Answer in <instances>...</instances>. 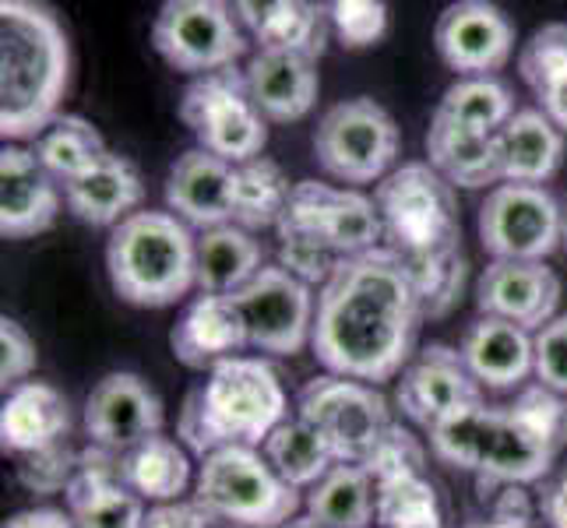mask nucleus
<instances>
[{"label":"nucleus","mask_w":567,"mask_h":528,"mask_svg":"<svg viewBox=\"0 0 567 528\" xmlns=\"http://www.w3.org/2000/svg\"><path fill=\"white\" fill-rule=\"evenodd\" d=\"M420 321L413 276L399 253L378 247L342 261L321 289L310 349L328 374L378 387L413 363Z\"/></svg>","instance_id":"1"},{"label":"nucleus","mask_w":567,"mask_h":528,"mask_svg":"<svg viewBox=\"0 0 567 528\" xmlns=\"http://www.w3.org/2000/svg\"><path fill=\"white\" fill-rule=\"evenodd\" d=\"M384 247L416 282L423 318H447L465 289V253L455 187L430 163H402L374 190Z\"/></svg>","instance_id":"2"},{"label":"nucleus","mask_w":567,"mask_h":528,"mask_svg":"<svg viewBox=\"0 0 567 528\" xmlns=\"http://www.w3.org/2000/svg\"><path fill=\"white\" fill-rule=\"evenodd\" d=\"M71 77V46L56 14L29 0L0 4V134L39 138L56 116Z\"/></svg>","instance_id":"3"},{"label":"nucleus","mask_w":567,"mask_h":528,"mask_svg":"<svg viewBox=\"0 0 567 528\" xmlns=\"http://www.w3.org/2000/svg\"><path fill=\"white\" fill-rule=\"evenodd\" d=\"M289 420V398L279 370L261 356H233L208 370V381L190 391L181 413V437L194 455H212L229 444L265 447Z\"/></svg>","instance_id":"4"},{"label":"nucleus","mask_w":567,"mask_h":528,"mask_svg":"<svg viewBox=\"0 0 567 528\" xmlns=\"http://www.w3.org/2000/svg\"><path fill=\"white\" fill-rule=\"evenodd\" d=\"M106 276L131 307H173L198 289V237L173 211L142 208L110 229Z\"/></svg>","instance_id":"5"},{"label":"nucleus","mask_w":567,"mask_h":528,"mask_svg":"<svg viewBox=\"0 0 567 528\" xmlns=\"http://www.w3.org/2000/svg\"><path fill=\"white\" fill-rule=\"evenodd\" d=\"M194 500L226 528H282L303 507L300 490L247 444H229L202 458Z\"/></svg>","instance_id":"6"},{"label":"nucleus","mask_w":567,"mask_h":528,"mask_svg":"<svg viewBox=\"0 0 567 528\" xmlns=\"http://www.w3.org/2000/svg\"><path fill=\"white\" fill-rule=\"evenodd\" d=\"M567 447V398L557 391L533 384L501 408L494 452L476 476L483 494L497 486H529L554 468Z\"/></svg>","instance_id":"7"},{"label":"nucleus","mask_w":567,"mask_h":528,"mask_svg":"<svg viewBox=\"0 0 567 528\" xmlns=\"http://www.w3.org/2000/svg\"><path fill=\"white\" fill-rule=\"evenodd\" d=\"M315 155L331 180L349 187L381 184L399 159V124L367 95L342 100L318 121Z\"/></svg>","instance_id":"8"},{"label":"nucleus","mask_w":567,"mask_h":528,"mask_svg":"<svg viewBox=\"0 0 567 528\" xmlns=\"http://www.w3.org/2000/svg\"><path fill=\"white\" fill-rule=\"evenodd\" d=\"M181 121L198 138V148L219 155L229 166L261 159L268 145V121L250 103L240 68L194 77L181 100Z\"/></svg>","instance_id":"9"},{"label":"nucleus","mask_w":567,"mask_h":528,"mask_svg":"<svg viewBox=\"0 0 567 528\" xmlns=\"http://www.w3.org/2000/svg\"><path fill=\"white\" fill-rule=\"evenodd\" d=\"M152 43L173 71L194 77L237 68L247 53L237 14L219 0H166L155 14Z\"/></svg>","instance_id":"10"},{"label":"nucleus","mask_w":567,"mask_h":528,"mask_svg":"<svg viewBox=\"0 0 567 528\" xmlns=\"http://www.w3.org/2000/svg\"><path fill=\"white\" fill-rule=\"evenodd\" d=\"M476 226L494 261H546L564 247V208L546 187H494L480 205Z\"/></svg>","instance_id":"11"},{"label":"nucleus","mask_w":567,"mask_h":528,"mask_svg":"<svg viewBox=\"0 0 567 528\" xmlns=\"http://www.w3.org/2000/svg\"><path fill=\"white\" fill-rule=\"evenodd\" d=\"M297 416L315 423L331 441V447H336L339 462L349 465H363V458L384 437V429L395 423L391 420L388 398L374 384L336 377V374L315 377L300 387Z\"/></svg>","instance_id":"12"},{"label":"nucleus","mask_w":567,"mask_h":528,"mask_svg":"<svg viewBox=\"0 0 567 528\" xmlns=\"http://www.w3.org/2000/svg\"><path fill=\"white\" fill-rule=\"evenodd\" d=\"M276 232H307L324 240L342 261L384 247V226L374 198L353 187H331L318 180H300L292 187L286 215Z\"/></svg>","instance_id":"13"},{"label":"nucleus","mask_w":567,"mask_h":528,"mask_svg":"<svg viewBox=\"0 0 567 528\" xmlns=\"http://www.w3.org/2000/svg\"><path fill=\"white\" fill-rule=\"evenodd\" d=\"M233 303L240 307L247 345L268 356H292L315 339V292L282 265H265L240 292H233Z\"/></svg>","instance_id":"14"},{"label":"nucleus","mask_w":567,"mask_h":528,"mask_svg":"<svg viewBox=\"0 0 567 528\" xmlns=\"http://www.w3.org/2000/svg\"><path fill=\"white\" fill-rule=\"evenodd\" d=\"M163 398L131 370H113L85 398V434L95 447L127 455L163 429Z\"/></svg>","instance_id":"15"},{"label":"nucleus","mask_w":567,"mask_h":528,"mask_svg":"<svg viewBox=\"0 0 567 528\" xmlns=\"http://www.w3.org/2000/svg\"><path fill=\"white\" fill-rule=\"evenodd\" d=\"M434 46L458 77H494L515 53V25L497 4L462 0L437 18Z\"/></svg>","instance_id":"16"},{"label":"nucleus","mask_w":567,"mask_h":528,"mask_svg":"<svg viewBox=\"0 0 567 528\" xmlns=\"http://www.w3.org/2000/svg\"><path fill=\"white\" fill-rule=\"evenodd\" d=\"M473 402H483V387L468 374L462 352L441 342L420 349V356L402 370L395 387V405L402 408V416L426 429Z\"/></svg>","instance_id":"17"},{"label":"nucleus","mask_w":567,"mask_h":528,"mask_svg":"<svg viewBox=\"0 0 567 528\" xmlns=\"http://www.w3.org/2000/svg\"><path fill=\"white\" fill-rule=\"evenodd\" d=\"M560 276L543 261H491L476 282V307L483 318L543 331L554 318H560Z\"/></svg>","instance_id":"18"},{"label":"nucleus","mask_w":567,"mask_h":528,"mask_svg":"<svg viewBox=\"0 0 567 528\" xmlns=\"http://www.w3.org/2000/svg\"><path fill=\"white\" fill-rule=\"evenodd\" d=\"M61 215V187L35 159L32 148L4 145L0 152V232L4 240H29L47 232Z\"/></svg>","instance_id":"19"},{"label":"nucleus","mask_w":567,"mask_h":528,"mask_svg":"<svg viewBox=\"0 0 567 528\" xmlns=\"http://www.w3.org/2000/svg\"><path fill=\"white\" fill-rule=\"evenodd\" d=\"M233 169L205 148L177 155L166 176V205L190 229H215L233 222Z\"/></svg>","instance_id":"20"},{"label":"nucleus","mask_w":567,"mask_h":528,"mask_svg":"<svg viewBox=\"0 0 567 528\" xmlns=\"http://www.w3.org/2000/svg\"><path fill=\"white\" fill-rule=\"evenodd\" d=\"M462 360L486 391H515L536 374V335L501 318H476L462 335Z\"/></svg>","instance_id":"21"},{"label":"nucleus","mask_w":567,"mask_h":528,"mask_svg":"<svg viewBox=\"0 0 567 528\" xmlns=\"http://www.w3.org/2000/svg\"><path fill=\"white\" fill-rule=\"evenodd\" d=\"M250 103L271 124H292L315 110L321 77L318 61L300 53H268L258 50L244 68Z\"/></svg>","instance_id":"22"},{"label":"nucleus","mask_w":567,"mask_h":528,"mask_svg":"<svg viewBox=\"0 0 567 528\" xmlns=\"http://www.w3.org/2000/svg\"><path fill=\"white\" fill-rule=\"evenodd\" d=\"M237 22L250 39L268 53H300L318 61L324 53L331 14L324 4H303V0H240L233 4Z\"/></svg>","instance_id":"23"},{"label":"nucleus","mask_w":567,"mask_h":528,"mask_svg":"<svg viewBox=\"0 0 567 528\" xmlns=\"http://www.w3.org/2000/svg\"><path fill=\"white\" fill-rule=\"evenodd\" d=\"M173 356L190 370H212L215 363L240 356L247 349V328L233 297H194L173 328Z\"/></svg>","instance_id":"24"},{"label":"nucleus","mask_w":567,"mask_h":528,"mask_svg":"<svg viewBox=\"0 0 567 528\" xmlns=\"http://www.w3.org/2000/svg\"><path fill=\"white\" fill-rule=\"evenodd\" d=\"M71 402L47 381H25L8 391L0 408V444L11 455H35L64 444L71 434Z\"/></svg>","instance_id":"25"},{"label":"nucleus","mask_w":567,"mask_h":528,"mask_svg":"<svg viewBox=\"0 0 567 528\" xmlns=\"http://www.w3.org/2000/svg\"><path fill=\"white\" fill-rule=\"evenodd\" d=\"M64 201L74 219H82L85 226L116 229L121 222H127L131 215L142 211L145 184L131 159L110 152L106 159L95 163L85 176L64 184Z\"/></svg>","instance_id":"26"},{"label":"nucleus","mask_w":567,"mask_h":528,"mask_svg":"<svg viewBox=\"0 0 567 528\" xmlns=\"http://www.w3.org/2000/svg\"><path fill=\"white\" fill-rule=\"evenodd\" d=\"M504 184L543 187L564 163V131L543 110H518L497 134Z\"/></svg>","instance_id":"27"},{"label":"nucleus","mask_w":567,"mask_h":528,"mask_svg":"<svg viewBox=\"0 0 567 528\" xmlns=\"http://www.w3.org/2000/svg\"><path fill=\"white\" fill-rule=\"evenodd\" d=\"M426 163L434 166L452 187L465 190H483V187H501V148L497 134H476L462 131L455 124L441 121L434 113L426 131Z\"/></svg>","instance_id":"28"},{"label":"nucleus","mask_w":567,"mask_h":528,"mask_svg":"<svg viewBox=\"0 0 567 528\" xmlns=\"http://www.w3.org/2000/svg\"><path fill=\"white\" fill-rule=\"evenodd\" d=\"M265 268V247L240 226H215L198 237V289L233 297Z\"/></svg>","instance_id":"29"},{"label":"nucleus","mask_w":567,"mask_h":528,"mask_svg":"<svg viewBox=\"0 0 567 528\" xmlns=\"http://www.w3.org/2000/svg\"><path fill=\"white\" fill-rule=\"evenodd\" d=\"M303 507L321 528H370L378 518V483L363 465L339 462L318 486H310Z\"/></svg>","instance_id":"30"},{"label":"nucleus","mask_w":567,"mask_h":528,"mask_svg":"<svg viewBox=\"0 0 567 528\" xmlns=\"http://www.w3.org/2000/svg\"><path fill=\"white\" fill-rule=\"evenodd\" d=\"M261 455L292 490H310V486H318L331 468L339 465L331 441L303 416H289L276 434L265 441Z\"/></svg>","instance_id":"31"},{"label":"nucleus","mask_w":567,"mask_h":528,"mask_svg":"<svg viewBox=\"0 0 567 528\" xmlns=\"http://www.w3.org/2000/svg\"><path fill=\"white\" fill-rule=\"evenodd\" d=\"M497 426H501V405H486V402L462 405L430 426V452L444 465L480 476L486 458L494 452Z\"/></svg>","instance_id":"32"},{"label":"nucleus","mask_w":567,"mask_h":528,"mask_svg":"<svg viewBox=\"0 0 567 528\" xmlns=\"http://www.w3.org/2000/svg\"><path fill=\"white\" fill-rule=\"evenodd\" d=\"M121 479L142 500L173 504L181 500L190 483V458L173 437L155 434L145 444L131 447L127 455H121Z\"/></svg>","instance_id":"33"},{"label":"nucleus","mask_w":567,"mask_h":528,"mask_svg":"<svg viewBox=\"0 0 567 528\" xmlns=\"http://www.w3.org/2000/svg\"><path fill=\"white\" fill-rule=\"evenodd\" d=\"M292 187L297 184H289L282 166L271 163L268 155L237 166L233 169V226L247 232L276 229L292 198Z\"/></svg>","instance_id":"34"},{"label":"nucleus","mask_w":567,"mask_h":528,"mask_svg":"<svg viewBox=\"0 0 567 528\" xmlns=\"http://www.w3.org/2000/svg\"><path fill=\"white\" fill-rule=\"evenodd\" d=\"M35 159L53 176L56 184H71L85 176L95 163L106 159L110 148L103 134L82 116H56V121L35 138Z\"/></svg>","instance_id":"35"},{"label":"nucleus","mask_w":567,"mask_h":528,"mask_svg":"<svg viewBox=\"0 0 567 528\" xmlns=\"http://www.w3.org/2000/svg\"><path fill=\"white\" fill-rule=\"evenodd\" d=\"M441 121L476 134H501V127L518 113L515 95L497 77H458V82L441 95L434 110Z\"/></svg>","instance_id":"36"},{"label":"nucleus","mask_w":567,"mask_h":528,"mask_svg":"<svg viewBox=\"0 0 567 528\" xmlns=\"http://www.w3.org/2000/svg\"><path fill=\"white\" fill-rule=\"evenodd\" d=\"M381 528H447L437 486L423 473L378 483V518Z\"/></svg>","instance_id":"37"},{"label":"nucleus","mask_w":567,"mask_h":528,"mask_svg":"<svg viewBox=\"0 0 567 528\" xmlns=\"http://www.w3.org/2000/svg\"><path fill=\"white\" fill-rule=\"evenodd\" d=\"M68 515L78 528H145V500L124 483L68 497Z\"/></svg>","instance_id":"38"},{"label":"nucleus","mask_w":567,"mask_h":528,"mask_svg":"<svg viewBox=\"0 0 567 528\" xmlns=\"http://www.w3.org/2000/svg\"><path fill=\"white\" fill-rule=\"evenodd\" d=\"M426 452L423 444L413 437V429H405L402 423H391L384 429V437L374 444V452L363 458V468L374 483H388L399 476H416L423 473Z\"/></svg>","instance_id":"39"},{"label":"nucleus","mask_w":567,"mask_h":528,"mask_svg":"<svg viewBox=\"0 0 567 528\" xmlns=\"http://www.w3.org/2000/svg\"><path fill=\"white\" fill-rule=\"evenodd\" d=\"M328 14H331V32L349 50L378 46L388 32V8L381 0H336V4H328Z\"/></svg>","instance_id":"40"},{"label":"nucleus","mask_w":567,"mask_h":528,"mask_svg":"<svg viewBox=\"0 0 567 528\" xmlns=\"http://www.w3.org/2000/svg\"><path fill=\"white\" fill-rule=\"evenodd\" d=\"M567 68V22H550L533 32L518 56V74L533 92Z\"/></svg>","instance_id":"41"},{"label":"nucleus","mask_w":567,"mask_h":528,"mask_svg":"<svg viewBox=\"0 0 567 528\" xmlns=\"http://www.w3.org/2000/svg\"><path fill=\"white\" fill-rule=\"evenodd\" d=\"M74 468H78V452L64 441L56 447H47V452L25 455L22 465H18V483H22L29 494H39V497L68 494V486L74 479Z\"/></svg>","instance_id":"42"},{"label":"nucleus","mask_w":567,"mask_h":528,"mask_svg":"<svg viewBox=\"0 0 567 528\" xmlns=\"http://www.w3.org/2000/svg\"><path fill=\"white\" fill-rule=\"evenodd\" d=\"M35 363H39V352L29 331L14 318L0 321V384H4V391L25 384L32 377Z\"/></svg>","instance_id":"43"},{"label":"nucleus","mask_w":567,"mask_h":528,"mask_svg":"<svg viewBox=\"0 0 567 528\" xmlns=\"http://www.w3.org/2000/svg\"><path fill=\"white\" fill-rule=\"evenodd\" d=\"M536 377L543 387L567 398V314L536 331Z\"/></svg>","instance_id":"44"},{"label":"nucleus","mask_w":567,"mask_h":528,"mask_svg":"<svg viewBox=\"0 0 567 528\" xmlns=\"http://www.w3.org/2000/svg\"><path fill=\"white\" fill-rule=\"evenodd\" d=\"M215 521L198 500H173V504H155L148 507L145 528H215Z\"/></svg>","instance_id":"45"},{"label":"nucleus","mask_w":567,"mask_h":528,"mask_svg":"<svg viewBox=\"0 0 567 528\" xmlns=\"http://www.w3.org/2000/svg\"><path fill=\"white\" fill-rule=\"evenodd\" d=\"M536 507L525 486H501V497L494 500V521H515V525H533Z\"/></svg>","instance_id":"46"},{"label":"nucleus","mask_w":567,"mask_h":528,"mask_svg":"<svg viewBox=\"0 0 567 528\" xmlns=\"http://www.w3.org/2000/svg\"><path fill=\"white\" fill-rule=\"evenodd\" d=\"M536 100H539V110L567 134V68L536 89Z\"/></svg>","instance_id":"47"},{"label":"nucleus","mask_w":567,"mask_h":528,"mask_svg":"<svg viewBox=\"0 0 567 528\" xmlns=\"http://www.w3.org/2000/svg\"><path fill=\"white\" fill-rule=\"evenodd\" d=\"M539 515L550 528H567V476L546 483L539 490Z\"/></svg>","instance_id":"48"},{"label":"nucleus","mask_w":567,"mask_h":528,"mask_svg":"<svg viewBox=\"0 0 567 528\" xmlns=\"http://www.w3.org/2000/svg\"><path fill=\"white\" fill-rule=\"evenodd\" d=\"M4 528H78L71 515L56 511V507H32V511H18L8 518Z\"/></svg>","instance_id":"49"},{"label":"nucleus","mask_w":567,"mask_h":528,"mask_svg":"<svg viewBox=\"0 0 567 528\" xmlns=\"http://www.w3.org/2000/svg\"><path fill=\"white\" fill-rule=\"evenodd\" d=\"M282 528H321L315 518H310V515H297V518H292V521H286Z\"/></svg>","instance_id":"50"},{"label":"nucleus","mask_w":567,"mask_h":528,"mask_svg":"<svg viewBox=\"0 0 567 528\" xmlns=\"http://www.w3.org/2000/svg\"><path fill=\"white\" fill-rule=\"evenodd\" d=\"M465 528H533V525H515V521H476V525H465Z\"/></svg>","instance_id":"51"},{"label":"nucleus","mask_w":567,"mask_h":528,"mask_svg":"<svg viewBox=\"0 0 567 528\" xmlns=\"http://www.w3.org/2000/svg\"><path fill=\"white\" fill-rule=\"evenodd\" d=\"M564 250H567V208H564Z\"/></svg>","instance_id":"52"}]
</instances>
